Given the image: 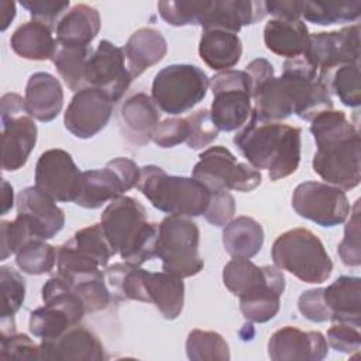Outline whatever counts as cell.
<instances>
[{
	"label": "cell",
	"instance_id": "cell-44",
	"mask_svg": "<svg viewBox=\"0 0 361 361\" xmlns=\"http://www.w3.org/2000/svg\"><path fill=\"white\" fill-rule=\"evenodd\" d=\"M189 124V135L186 144L192 149H202L212 144L217 135L219 130L213 124L210 117V110L200 109L186 116Z\"/></svg>",
	"mask_w": 361,
	"mask_h": 361
},
{
	"label": "cell",
	"instance_id": "cell-11",
	"mask_svg": "<svg viewBox=\"0 0 361 361\" xmlns=\"http://www.w3.org/2000/svg\"><path fill=\"white\" fill-rule=\"evenodd\" d=\"M1 166L11 172L23 168L37 142V124L25 110L18 93H6L0 100Z\"/></svg>",
	"mask_w": 361,
	"mask_h": 361
},
{
	"label": "cell",
	"instance_id": "cell-42",
	"mask_svg": "<svg viewBox=\"0 0 361 361\" xmlns=\"http://www.w3.org/2000/svg\"><path fill=\"white\" fill-rule=\"evenodd\" d=\"M209 1H158V13L173 27L196 25L200 23Z\"/></svg>",
	"mask_w": 361,
	"mask_h": 361
},
{
	"label": "cell",
	"instance_id": "cell-38",
	"mask_svg": "<svg viewBox=\"0 0 361 361\" xmlns=\"http://www.w3.org/2000/svg\"><path fill=\"white\" fill-rule=\"evenodd\" d=\"M58 251L42 238L32 237L16 252L17 267L28 275H42L52 271L56 264Z\"/></svg>",
	"mask_w": 361,
	"mask_h": 361
},
{
	"label": "cell",
	"instance_id": "cell-10",
	"mask_svg": "<svg viewBox=\"0 0 361 361\" xmlns=\"http://www.w3.org/2000/svg\"><path fill=\"white\" fill-rule=\"evenodd\" d=\"M213 102L210 117L219 131L241 128L251 116L252 97L250 76L245 71L228 69L210 79Z\"/></svg>",
	"mask_w": 361,
	"mask_h": 361
},
{
	"label": "cell",
	"instance_id": "cell-37",
	"mask_svg": "<svg viewBox=\"0 0 361 361\" xmlns=\"http://www.w3.org/2000/svg\"><path fill=\"white\" fill-rule=\"evenodd\" d=\"M361 14V1H302L300 17L317 25L343 24L358 20Z\"/></svg>",
	"mask_w": 361,
	"mask_h": 361
},
{
	"label": "cell",
	"instance_id": "cell-48",
	"mask_svg": "<svg viewBox=\"0 0 361 361\" xmlns=\"http://www.w3.org/2000/svg\"><path fill=\"white\" fill-rule=\"evenodd\" d=\"M189 135V124L186 117L166 118L157 126L151 140L161 148H172L186 142Z\"/></svg>",
	"mask_w": 361,
	"mask_h": 361
},
{
	"label": "cell",
	"instance_id": "cell-41",
	"mask_svg": "<svg viewBox=\"0 0 361 361\" xmlns=\"http://www.w3.org/2000/svg\"><path fill=\"white\" fill-rule=\"evenodd\" d=\"M72 326L69 316L54 306L44 305L30 313V333L41 340H54Z\"/></svg>",
	"mask_w": 361,
	"mask_h": 361
},
{
	"label": "cell",
	"instance_id": "cell-27",
	"mask_svg": "<svg viewBox=\"0 0 361 361\" xmlns=\"http://www.w3.org/2000/svg\"><path fill=\"white\" fill-rule=\"evenodd\" d=\"M123 49L127 68L134 79L164 59L168 44L158 30L144 27L130 35Z\"/></svg>",
	"mask_w": 361,
	"mask_h": 361
},
{
	"label": "cell",
	"instance_id": "cell-45",
	"mask_svg": "<svg viewBox=\"0 0 361 361\" xmlns=\"http://www.w3.org/2000/svg\"><path fill=\"white\" fill-rule=\"evenodd\" d=\"M341 262L347 267H358L361 264L360 248V200L354 203L353 213L344 228V238L338 244L337 250Z\"/></svg>",
	"mask_w": 361,
	"mask_h": 361
},
{
	"label": "cell",
	"instance_id": "cell-19",
	"mask_svg": "<svg viewBox=\"0 0 361 361\" xmlns=\"http://www.w3.org/2000/svg\"><path fill=\"white\" fill-rule=\"evenodd\" d=\"M16 203L17 216L25 221L32 237L51 240L63 228V210L35 185L23 189Z\"/></svg>",
	"mask_w": 361,
	"mask_h": 361
},
{
	"label": "cell",
	"instance_id": "cell-46",
	"mask_svg": "<svg viewBox=\"0 0 361 361\" xmlns=\"http://www.w3.org/2000/svg\"><path fill=\"white\" fill-rule=\"evenodd\" d=\"M20 4L30 13L34 21L54 27L69 8V0H21Z\"/></svg>",
	"mask_w": 361,
	"mask_h": 361
},
{
	"label": "cell",
	"instance_id": "cell-29",
	"mask_svg": "<svg viewBox=\"0 0 361 361\" xmlns=\"http://www.w3.org/2000/svg\"><path fill=\"white\" fill-rule=\"evenodd\" d=\"M243 54V44L237 34L207 30L202 31L199 41V55L202 61L213 71H228L238 63Z\"/></svg>",
	"mask_w": 361,
	"mask_h": 361
},
{
	"label": "cell",
	"instance_id": "cell-18",
	"mask_svg": "<svg viewBox=\"0 0 361 361\" xmlns=\"http://www.w3.org/2000/svg\"><path fill=\"white\" fill-rule=\"evenodd\" d=\"M114 102L103 90L85 87L75 93L63 116L65 128L76 138L87 140L100 133L113 114Z\"/></svg>",
	"mask_w": 361,
	"mask_h": 361
},
{
	"label": "cell",
	"instance_id": "cell-12",
	"mask_svg": "<svg viewBox=\"0 0 361 361\" xmlns=\"http://www.w3.org/2000/svg\"><path fill=\"white\" fill-rule=\"evenodd\" d=\"M193 178L206 185L210 190L251 192L261 185L262 175L247 162L237 158L223 145H214L199 155L193 168Z\"/></svg>",
	"mask_w": 361,
	"mask_h": 361
},
{
	"label": "cell",
	"instance_id": "cell-1",
	"mask_svg": "<svg viewBox=\"0 0 361 361\" xmlns=\"http://www.w3.org/2000/svg\"><path fill=\"white\" fill-rule=\"evenodd\" d=\"M316 142L313 171L329 185L351 190L360 185V133L341 110H326L310 120Z\"/></svg>",
	"mask_w": 361,
	"mask_h": 361
},
{
	"label": "cell",
	"instance_id": "cell-30",
	"mask_svg": "<svg viewBox=\"0 0 361 361\" xmlns=\"http://www.w3.org/2000/svg\"><path fill=\"white\" fill-rule=\"evenodd\" d=\"M100 31V16L94 7L76 4L56 24V42L89 47Z\"/></svg>",
	"mask_w": 361,
	"mask_h": 361
},
{
	"label": "cell",
	"instance_id": "cell-5",
	"mask_svg": "<svg viewBox=\"0 0 361 361\" xmlns=\"http://www.w3.org/2000/svg\"><path fill=\"white\" fill-rule=\"evenodd\" d=\"M137 189L159 212L182 217L203 216L212 197V192L200 180L168 175L158 165L140 169Z\"/></svg>",
	"mask_w": 361,
	"mask_h": 361
},
{
	"label": "cell",
	"instance_id": "cell-13",
	"mask_svg": "<svg viewBox=\"0 0 361 361\" xmlns=\"http://www.w3.org/2000/svg\"><path fill=\"white\" fill-rule=\"evenodd\" d=\"M140 169L130 158L118 157L109 161L102 169L82 172V190L75 203L85 209L102 207L137 186Z\"/></svg>",
	"mask_w": 361,
	"mask_h": 361
},
{
	"label": "cell",
	"instance_id": "cell-47",
	"mask_svg": "<svg viewBox=\"0 0 361 361\" xmlns=\"http://www.w3.org/2000/svg\"><path fill=\"white\" fill-rule=\"evenodd\" d=\"M1 231V261L7 259L11 254H16L21 245L32 238V234L21 217H16V220H1L0 221Z\"/></svg>",
	"mask_w": 361,
	"mask_h": 361
},
{
	"label": "cell",
	"instance_id": "cell-34",
	"mask_svg": "<svg viewBox=\"0 0 361 361\" xmlns=\"http://www.w3.org/2000/svg\"><path fill=\"white\" fill-rule=\"evenodd\" d=\"M93 49L90 47L63 45L56 42V49L51 61L65 85L75 93L87 87L85 73Z\"/></svg>",
	"mask_w": 361,
	"mask_h": 361
},
{
	"label": "cell",
	"instance_id": "cell-43",
	"mask_svg": "<svg viewBox=\"0 0 361 361\" xmlns=\"http://www.w3.org/2000/svg\"><path fill=\"white\" fill-rule=\"evenodd\" d=\"M0 360L3 361H38L39 345H37L24 333H1L0 337Z\"/></svg>",
	"mask_w": 361,
	"mask_h": 361
},
{
	"label": "cell",
	"instance_id": "cell-24",
	"mask_svg": "<svg viewBox=\"0 0 361 361\" xmlns=\"http://www.w3.org/2000/svg\"><path fill=\"white\" fill-rule=\"evenodd\" d=\"M24 100L30 117L42 123L52 121L63 106L62 85L48 72H35L27 80Z\"/></svg>",
	"mask_w": 361,
	"mask_h": 361
},
{
	"label": "cell",
	"instance_id": "cell-39",
	"mask_svg": "<svg viewBox=\"0 0 361 361\" xmlns=\"http://www.w3.org/2000/svg\"><path fill=\"white\" fill-rule=\"evenodd\" d=\"M186 354L193 361H227L230 348L221 334L195 329L186 338Z\"/></svg>",
	"mask_w": 361,
	"mask_h": 361
},
{
	"label": "cell",
	"instance_id": "cell-25",
	"mask_svg": "<svg viewBox=\"0 0 361 361\" xmlns=\"http://www.w3.org/2000/svg\"><path fill=\"white\" fill-rule=\"evenodd\" d=\"M361 279L358 276L343 275L323 288V298L330 310L333 323H347L361 326Z\"/></svg>",
	"mask_w": 361,
	"mask_h": 361
},
{
	"label": "cell",
	"instance_id": "cell-52",
	"mask_svg": "<svg viewBox=\"0 0 361 361\" xmlns=\"http://www.w3.org/2000/svg\"><path fill=\"white\" fill-rule=\"evenodd\" d=\"M267 14L275 18L283 20H299L302 11V1L298 0H279V1H265Z\"/></svg>",
	"mask_w": 361,
	"mask_h": 361
},
{
	"label": "cell",
	"instance_id": "cell-21",
	"mask_svg": "<svg viewBox=\"0 0 361 361\" xmlns=\"http://www.w3.org/2000/svg\"><path fill=\"white\" fill-rule=\"evenodd\" d=\"M327 351V340L320 331H303L293 326L276 330L268 341L272 361H322Z\"/></svg>",
	"mask_w": 361,
	"mask_h": 361
},
{
	"label": "cell",
	"instance_id": "cell-36",
	"mask_svg": "<svg viewBox=\"0 0 361 361\" xmlns=\"http://www.w3.org/2000/svg\"><path fill=\"white\" fill-rule=\"evenodd\" d=\"M42 302L44 305L54 306L65 312L69 316L73 326H76L86 314V309L79 293L68 281H65L59 275L49 278L44 283Z\"/></svg>",
	"mask_w": 361,
	"mask_h": 361
},
{
	"label": "cell",
	"instance_id": "cell-40",
	"mask_svg": "<svg viewBox=\"0 0 361 361\" xmlns=\"http://www.w3.org/2000/svg\"><path fill=\"white\" fill-rule=\"evenodd\" d=\"M330 93H334L347 107H358L361 104L360 86V63H347L338 66L326 79Z\"/></svg>",
	"mask_w": 361,
	"mask_h": 361
},
{
	"label": "cell",
	"instance_id": "cell-14",
	"mask_svg": "<svg viewBox=\"0 0 361 361\" xmlns=\"http://www.w3.org/2000/svg\"><path fill=\"white\" fill-rule=\"evenodd\" d=\"M292 207L300 217L322 227H334L344 223L351 212L344 190L314 180L303 182L295 188Z\"/></svg>",
	"mask_w": 361,
	"mask_h": 361
},
{
	"label": "cell",
	"instance_id": "cell-17",
	"mask_svg": "<svg viewBox=\"0 0 361 361\" xmlns=\"http://www.w3.org/2000/svg\"><path fill=\"white\" fill-rule=\"evenodd\" d=\"M85 78L87 86L103 90L116 104L133 80L126 66L124 49L109 39H102L87 61Z\"/></svg>",
	"mask_w": 361,
	"mask_h": 361
},
{
	"label": "cell",
	"instance_id": "cell-22",
	"mask_svg": "<svg viewBox=\"0 0 361 361\" xmlns=\"http://www.w3.org/2000/svg\"><path fill=\"white\" fill-rule=\"evenodd\" d=\"M265 16V1L213 0L209 1L199 25L202 31L221 30L237 34L243 27L255 24Z\"/></svg>",
	"mask_w": 361,
	"mask_h": 361
},
{
	"label": "cell",
	"instance_id": "cell-53",
	"mask_svg": "<svg viewBox=\"0 0 361 361\" xmlns=\"http://www.w3.org/2000/svg\"><path fill=\"white\" fill-rule=\"evenodd\" d=\"M0 11H1V31H6V28L10 25V23L16 17V3L8 0L0 1Z\"/></svg>",
	"mask_w": 361,
	"mask_h": 361
},
{
	"label": "cell",
	"instance_id": "cell-20",
	"mask_svg": "<svg viewBox=\"0 0 361 361\" xmlns=\"http://www.w3.org/2000/svg\"><path fill=\"white\" fill-rule=\"evenodd\" d=\"M106 350L90 330L72 326L54 340H41V361H104Z\"/></svg>",
	"mask_w": 361,
	"mask_h": 361
},
{
	"label": "cell",
	"instance_id": "cell-23",
	"mask_svg": "<svg viewBox=\"0 0 361 361\" xmlns=\"http://www.w3.org/2000/svg\"><path fill=\"white\" fill-rule=\"evenodd\" d=\"M161 113L152 97L138 92L126 99L118 111V124L123 135L135 145H145L157 126Z\"/></svg>",
	"mask_w": 361,
	"mask_h": 361
},
{
	"label": "cell",
	"instance_id": "cell-35",
	"mask_svg": "<svg viewBox=\"0 0 361 361\" xmlns=\"http://www.w3.org/2000/svg\"><path fill=\"white\" fill-rule=\"evenodd\" d=\"M0 285H1V333L16 331L14 314L20 310L25 298V281L11 267H0Z\"/></svg>",
	"mask_w": 361,
	"mask_h": 361
},
{
	"label": "cell",
	"instance_id": "cell-8",
	"mask_svg": "<svg viewBox=\"0 0 361 361\" xmlns=\"http://www.w3.org/2000/svg\"><path fill=\"white\" fill-rule=\"evenodd\" d=\"M116 255L100 224L78 230L71 240L58 247V275L68 282L103 275V268Z\"/></svg>",
	"mask_w": 361,
	"mask_h": 361
},
{
	"label": "cell",
	"instance_id": "cell-7",
	"mask_svg": "<svg viewBox=\"0 0 361 361\" xmlns=\"http://www.w3.org/2000/svg\"><path fill=\"white\" fill-rule=\"evenodd\" d=\"M199 227L189 217L166 216L158 224L155 248L162 269L180 279L197 275L204 267L199 255Z\"/></svg>",
	"mask_w": 361,
	"mask_h": 361
},
{
	"label": "cell",
	"instance_id": "cell-28",
	"mask_svg": "<svg viewBox=\"0 0 361 361\" xmlns=\"http://www.w3.org/2000/svg\"><path fill=\"white\" fill-rule=\"evenodd\" d=\"M282 276L283 274L275 265L258 267L250 259L243 258H233L223 268L224 286L238 298L251 293Z\"/></svg>",
	"mask_w": 361,
	"mask_h": 361
},
{
	"label": "cell",
	"instance_id": "cell-15",
	"mask_svg": "<svg viewBox=\"0 0 361 361\" xmlns=\"http://www.w3.org/2000/svg\"><path fill=\"white\" fill-rule=\"evenodd\" d=\"M316 71L319 79H326L341 65L360 61V25H350L340 31L310 34L309 45L302 56Z\"/></svg>",
	"mask_w": 361,
	"mask_h": 361
},
{
	"label": "cell",
	"instance_id": "cell-32",
	"mask_svg": "<svg viewBox=\"0 0 361 361\" xmlns=\"http://www.w3.org/2000/svg\"><path fill=\"white\" fill-rule=\"evenodd\" d=\"M264 244L262 226L248 216L230 220L223 228V245L233 258L250 259Z\"/></svg>",
	"mask_w": 361,
	"mask_h": 361
},
{
	"label": "cell",
	"instance_id": "cell-31",
	"mask_svg": "<svg viewBox=\"0 0 361 361\" xmlns=\"http://www.w3.org/2000/svg\"><path fill=\"white\" fill-rule=\"evenodd\" d=\"M10 47L24 59L45 61L52 59L56 49V38H54L51 27L31 20L13 32Z\"/></svg>",
	"mask_w": 361,
	"mask_h": 361
},
{
	"label": "cell",
	"instance_id": "cell-3",
	"mask_svg": "<svg viewBox=\"0 0 361 361\" xmlns=\"http://www.w3.org/2000/svg\"><path fill=\"white\" fill-rule=\"evenodd\" d=\"M100 226L114 254L141 267L155 255L158 224L148 221L147 210L134 197L118 196L103 210Z\"/></svg>",
	"mask_w": 361,
	"mask_h": 361
},
{
	"label": "cell",
	"instance_id": "cell-6",
	"mask_svg": "<svg viewBox=\"0 0 361 361\" xmlns=\"http://www.w3.org/2000/svg\"><path fill=\"white\" fill-rule=\"evenodd\" d=\"M271 255L275 267L306 283H323L333 271V261L323 243L309 228L298 227L278 235Z\"/></svg>",
	"mask_w": 361,
	"mask_h": 361
},
{
	"label": "cell",
	"instance_id": "cell-26",
	"mask_svg": "<svg viewBox=\"0 0 361 361\" xmlns=\"http://www.w3.org/2000/svg\"><path fill=\"white\" fill-rule=\"evenodd\" d=\"M309 30L300 18H272L264 27L265 47L271 52L288 59L303 56L309 45Z\"/></svg>",
	"mask_w": 361,
	"mask_h": 361
},
{
	"label": "cell",
	"instance_id": "cell-2",
	"mask_svg": "<svg viewBox=\"0 0 361 361\" xmlns=\"http://www.w3.org/2000/svg\"><path fill=\"white\" fill-rule=\"evenodd\" d=\"M302 130L282 121L250 120L235 133L233 142L255 169H267L271 180L296 172L300 162Z\"/></svg>",
	"mask_w": 361,
	"mask_h": 361
},
{
	"label": "cell",
	"instance_id": "cell-33",
	"mask_svg": "<svg viewBox=\"0 0 361 361\" xmlns=\"http://www.w3.org/2000/svg\"><path fill=\"white\" fill-rule=\"evenodd\" d=\"M285 290V279L240 296V310L251 323H267L276 316L281 307V296Z\"/></svg>",
	"mask_w": 361,
	"mask_h": 361
},
{
	"label": "cell",
	"instance_id": "cell-50",
	"mask_svg": "<svg viewBox=\"0 0 361 361\" xmlns=\"http://www.w3.org/2000/svg\"><path fill=\"white\" fill-rule=\"evenodd\" d=\"M327 344L338 353H358L361 345L360 327L347 323H333L327 330Z\"/></svg>",
	"mask_w": 361,
	"mask_h": 361
},
{
	"label": "cell",
	"instance_id": "cell-49",
	"mask_svg": "<svg viewBox=\"0 0 361 361\" xmlns=\"http://www.w3.org/2000/svg\"><path fill=\"white\" fill-rule=\"evenodd\" d=\"M210 192H212L210 203L203 216L213 226H217V227L226 226L235 213V200L228 190L213 189Z\"/></svg>",
	"mask_w": 361,
	"mask_h": 361
},
{
	"label": "cell",
	"instance_id": "cell-16",
	"mask_svg": "<svg viewBox=\"0 0 361 361\" xmlns=\"http://www.w3.org/2000/svg\"><path fill=\"white\" fill-rule=\"evenodd\" d=\"M35 186L55 202H76L82 190V172L72 155L61 148L42 152L35 165Z\"/></svg>",
	"mask_w": 361,
	"mask_h": 361
},
{
	"label": "cell",
	"instance_id": "cell-9",
	"mask_svg": "<svg viewBox=\"0 0 361 361\" xmlns=\"http://www.w3.org/2000/svg\"><path fill=\"white\" fill-rule=\"evenodd\" d=\"M209 86L210 80L199 66L173 63L155 75L151 97L161 111L178 116L200 103L206 97Z\"/></svg>",
	"mask_w": 361,
	"mask_h": 361
},
{
	"label": "cell",
	"instance_id": "cell-4",
	"mask_svg": "<svg viewBox=\"0 0 361 361\" xmlns=\"http://www.w3.org/2000/svg\"><path fill=\"white\" fill-rule=\"evenodd\" d=\"M107 286L118 300L152 303L164 319L175 320L183 310L185 283L165 271L149 272L128 262L106 267Z\"/></svg>",
	"mask_w": 361,
	"mask_h": 361
},
{
	"label": "cell",
	"instance_id": "cell-54",
	"mask_svg": "<svg viewBox=\"0 0 361 361\" xmlns=\"http://www.w3.org/2000/svg\"><path fill=\"white\" fill-rule=\"evenodd\" d=\"M3 193H1V214H6L13 207V188L3 179L1 182Z\"/></svg>",
	"mask_w": 361,
	"mask_h": 361
},
{
	"label": "cell",
	"instance_id": "cell-51",
	"mask_svg": "<svg viewBox=\"0 0 361 361\" xmlns=\"http://www.w3.org/2000/svg\"><path fill=\"white\" fill-rule=\"evenodd\" d=\"M298 309L310 322L323 323L330 320V310L323 298V288L305 290L298 299Z\"/></svg>",
	"mask_w": 361,
	"mask_h": 361
}]
</instances>
